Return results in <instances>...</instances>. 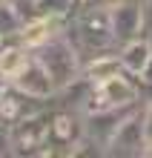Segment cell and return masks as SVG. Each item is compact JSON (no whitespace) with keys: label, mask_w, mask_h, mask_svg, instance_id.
Returning a JSON list of instances; mask_svg holds the SVG:
<instances>
[{"label":"cell","mask_w":152,"mask_h":158,"mask_svg":"<svg viewBox=\"0 0 152 158\" xmlns=\"http://www.w3.org/2000/svg\"><path fill=\"white\" fill-rule=\"evenodd\" d=\"M69 40L78 46L80 60L86 63L101 52H118L115 29H112V15L109 9H95V6H80L69 17Z\"/></svg>","instance_id":"cell-1"},{"label":"cell","mask_w":152,"mask_h":158,"mask_svg":"<svg viewBox=\"0 0 152 158\" xmlns=\"http://www.w3.org/2000/svg\"><path fill=\"white\" fill-rule=\"evenodd\" d=\"M35 55L40 58V63L46 66V72L52 75L55 86H66L72 83L78 75H83V60H80V52L78 46L69 40V35H58L52 38L49 43H43L40 49H35Z\"/></svg>","instance_id":"cell-2"},{"label":"cell","mask_w":152,"mask_h":158,"mask_svg":"<svg viewBox=\"0 0 152 158\" xmlns=\"http://www.w3.org/2000/svg\"><path fill=\"white\" fill-rule=\"evenodd\" d=\"M49 124L52 106L17 121L12 127V158H49Z\"/></svg>","instance_id":"cell-3"},{"label":"cell","mask_w":152,"mask_h":158,"mask_svg":"<svg viewBox=\"0 0 152 158\" xmlns=\"http://www.w3.org/2000/svg\"><path fill=\"white\" fill-rule=\"evenodd\" d=\"M86 135L83 112L72 106H52V124H49V158L66 155L72 158V147Z\"/></svg>","instance_id":"cell-4"},{"label":"cell","mask_w":152,"mask_h":158,"mask_svg":"<svg viewBox=\"0 0 152 158\" xmlns=\"http://www.w3.org/2000/svg\"><path fill=\"white\" fill-rule=\"evenodd\" d=\"M144 101H146V98H144ZM144 101H141V104L121 121L115 138H112L109 147H106V155H118V158H135V155H144L146 144H149L146 121H144Z\"/></svg>","instance_id":"cell-5"},{"label":"cell","mask_w":152,"mask_h":158,"mask_svg":"<svg viewBox=\"0 0 152 158\" xmlns=\"http://www.w3.org/2000/svg\"><path fill=\"white\" fill-rule=\"evenodd\" d=\"M112 15V29H115L118 46L132 38H141L144 32V0H118L109 9Z\"/></svg>","instance_id":"cell-6"},{"label":"cell","mask_w":152,"mask_h":158,"mask_svg":"<svg viewBox=\"0 0 152 158\" xmlns=\"http://www.w3.org/2000/svg\"><path fill=\"white\" fill-rule=\"evenodd\" d=\"M69 17L72 15H37L35 20L23 23L20 29V43L29 46V49H40L43 43H49L52 38H58L69 29Z\"/></svg>","instance_id":"cell-7"},{"label":"cell","mask_w":152,"mask_h":158,"mask_svg":"<svg viewBox=\"0 0 152 158\" xmlns=\"http://www.w3.org/2000/svg\"><path fill=\"white\" fill-rule=\"evenodd\" d=\"M14 86H20L23 92H29V95L35 98H46V101H52L55 104V95H58V86H55V81L52 75L46 72V66L40 63V58L32 52V58L26 60V66L14 75Z\"/></svg>","instance_id":"cell-8"},{"label":"cell","mask_w":152,"mask_h":158,"mask_svg":"<svg viewBox=\"0 0 152 158\" xmlns=\"http://www.w3.org/2000/svg\"><path fill=\"white\" fill-rule=\"evenodd\" d=\"M138 106V104H135ZM135 106H112V109H103V112H89L83 115V124H86V138L98 141L103 147H109V141L115 138L121 121L126 118Z\"/></svg>","instance_id":"cell-9"},{"label":"cell","mask_w":152,"mask_h":158,"mask_svg":"<svg viewBox=\"0 0 152 158\" xmlns=\"http://www.w3.org/2000/svg\"><path fill=\"white\" fill-rule=\"evenodd\" d=\"M149 55H152V40L149 38H132L126 43H121L118 46V58H121V66L123 72H129V75H141V69L146 66V60H149Z\"/></svg>","instance_id":"cell-10"},{"label":"cell","mask_w":152,"mask_h":158,"mask_svg":"<svg viewBox=\"0 0 152 158\" xmlns=\"http://www.w3.org/2000/svg\"><path fill=\"white\" fill-rule=\"evenodd\" d=\"M29 58H32V49L20 43V35H12L0 52V81H14V75L26 66Z\"/></svg>","instance_id":"cell-11"},{"label":"cell","mask_w":152,"mask_h":158,"mask_svg":"<svg viewBox=\"0 0 152 158\" xmlns=\"http://www.w3.org/2000/svg\"><path fill=\"white\" fill-rule=\"evenodd\" d=\"M95 89V81L89 75H78L72 83H66V86L58 89V95H55V106H72V109H80L86 106V101Z\"/></svg>","instance_id":"cell-12"},{"label":"cell","mask_w":152,"mask_h":158,"mask_svg":"<svg viewBox=\"0 0 152 158\" xmlns=\"http://www.w3.org/2000/svg\"><path fill=\"white\" fill-rule=\"evenodd\" d=\"M121 72H123V66H121L118 52H101V55H95L92 60H86V63H83V75H89L95 83L109 81V78L121 75Z\"/></svg>","instance_id":"cell-13"},{"label":"cell","mask_w":152,"mask_h":158,"mask_svg":"<svg viewBox=\"0 0 152 158\" xmlns=\"http://www.w3.org/2000/svg\"><path fill=\"white\" fill-rule=\"evenodd\" d=\"M20 29H23V17L14 12V6L9 0H0V38L20 35Z\"/></svg>","instance_id":"cell-14"},{"label":"cell","mask_w":152,"mask_h":158,"mask_svg":"<svg viewBox=\"0 0 152 158\" xmlns=\"http://www.w3.org/2000/svg\"><path fill=\"white\" fill-rule=\"evenodd\" d=\"M35 9H37V15H72L75 0H37Z\"/></svg>","instance_id":"cell-15"},{"label":"cell","mask_w":152,"mask_h":158,"mask_svg":"<svg viewBox=\"0 0 152 158\" xmlns=\"http://www.w3.org/2000/svg\"><path fill=\"white\" fill-rule=\"evenodd\" d=\"M0 158H12V127L0 121Z\"/></svg>","instance_id":"cell-16"},{"label":"cell","mask_w":152,"mask_h":158,"mask_svg":"<svg viewBox=\"0 0 152 158\" xmlns=\"http://www.w3.org/2000/svg\"><path fill=\"white\" fill-rule=\"evenodd\" d=\"M144 38L152 40V0H144Z\"/></svg>","instance_id":"cell-17"},{"label":"cell","mask_w":152,"mask_h":158,"mask_svg":"<svg viewBox=\"0 0 152 158\" xmlns=\"http://www.w3.org/2000/svg\"><path fill=\"white\" fill-rule=\"evenodd\" d=\"M118 0H86L83 6H95V9H112Z\"/></svg>","instance_id":"cell-18"},{"label":"cell","mask_w":152,"mask_h":158,"mask_svg":"<svg viewBox=\"0 0 152 158\" xmlns=\"http://www.w3.org/2000/svg\"><path fill=\"white\" fill-rule=\"evenodd\" d=\"M144 158H152V141L146 144V150H144Z\"/></svg>","instance_id":"cell-19"},{"label":"cell","mask_w":152,"mask_h":158,"mask_svg":"<svg viewBox=\"0 0 152 158\" xmlns=\"http://www.w3.org/2000/svg\"><path fill=\"white\" fill-rule=\"evenodd\" d=\"M83 3H86V0H75V9H80Z\"/></svg>","instance_id":"cell-20"},{"label":"cell","mask_w":152,"mask_h":158,"mask_svg":"<svg viewBox=\"0 0 152 158\" xmlns=\"http://www.w3.org/2000/svg\"><path fill=\"white\" fill-rule=\"evenodd\" d=\"M32 3H37V0H32Z\"/></svg>","instance_id":"cell-21"}]
</instances>
